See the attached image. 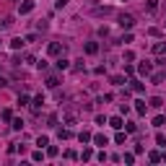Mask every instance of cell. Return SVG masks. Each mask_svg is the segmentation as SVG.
Segmentation results:
<instances>
[{"mask_svg":"<svg viewBox=\"0 0 166 166\" xmlns=\"http://www.w3.org/2000/svg\"><path fill=\"white\" fill-rule=\"evenodd\" d=\"M143 88H146V86H143L140 81H132V91H135V93H143Z\"/></svg>","mask_w":166,"mask_h":166,"instance_id":"7c38bea8","label":"cell"},{"mask_svg":"<svg viewBox=\"0 0 166 166\" xmlns=\"http://www.w3.org/2000/svg\"><path fill=\"white\" fill-rule=\"evenodd\" d=\"M42 104H44V96H37V99H34V109H39Z\"/></svg>","mask_w":166,"mask_h":166,"instance_id":"ffe728a7","label":"cell"},{"mask_svg":"<svg viewBox=\"0 0 166 166\" xmlns=\"http://www.w3.org/2000/svg\"><path fill=\"white\" fill-rule=\"evenodd\" d=\"M47 52H49V55H62V52H65V47L60 44V42H52V44L47 47Z\"/></svg>","mask_w":166,"mask_h":166,"instance_id":"7a4b0ae2","label":"cell"},{"mask_svg":"<svg viewBox=\"0 0 166 166\" xmlns=\"http://www.w3.org/2000/svg\"><path fill=\"white\" fill-rule=\"evenodd\" d=\"M150 106H156V109H158V106H164V99H158V96H153V99H150Z\"/></svg>","mask_w":166,"mask_h":166,"instance_id":"5bb4252c","label":"cell"},{"mask_svg":"<svg viewBox=\"0 0 166 166\" xmlns=\"http://www.w3.org/2000/svg\"><path fill=\"white\" fill-rule=\"evenodd\" d=\"M31 11H34V0H26L18 5V13H31Z\"/></svg>","mask_w":166,"mask_h":166,"instance_id":"3957f363","label":"cell"},{"mask_svg":"<svg viewBox=\"0 0 166 166\" xmlns=\"http://www.w3.org/2000/svg\"><path fill=\"white\" fill-rule=\"evenodd\" d=\"M164 125H166V117H164V114L153 117V127H164Z\"/></svg>","mask_w":166,"mask_h":166,"instance_id":"52a82bcc","label":"cell"},{"mask_svg":"<svg viewBox=\"0 0 166 166\" xmlns=\"http://www.w3.org/2000/svg\"><path fill=\"white\" fill-rule=\"evenodd\" d=\"M109 125H112L114 130H122V127H125V122H122V117H112V119H109Z\"/></svg>","mask_w":166,"mask_h":166,"instance_id":"5b68a950","label":"cell"},{"mask_svg":"<svg viewBox=\"0 0 166 166\" xmlns=\"http://www.w3.org/2000/svg\"><path fill=\"white\" fill-rule=\"evenodd\" d=\"M93 143H96V146H106V135H96Z\"/></svg>","mask_w":166,"mask_h":166,"instance_id":"4fadbf2b","label":"cell"},{"mask_svg":"<svg viewBox=\"0 0 166 166\" xmlns=\"http://www.w3.org/2000/svg\"><path fill=\"white\" fill-rule=\"evenodd\" d=\"M37 146H39V148H44V146H49V140H47V138H44V135H42V138H39V140H37Z\"/></svg>","mask_w":166,"mask_h":166,"instance_id":"44dd1931","label":"cell"},{"mask_svg":"<svg viewBox=\"0 0 166 166\" xmlns=\"http://www.w3.org/2000/svg\"><path fill=\"white\" fill-rule=\"evenodd\" d=\"M60 138L68 140V138H73V132H70V130H60Z\"/></svg>","mask_w":166,"mask_h":166,"instance_id":"d6986e66","label":"cell"},{"mask_svg":"<svg viewBox=\"0 0 166 166\" xmlns=\"http://www.w3.org/2000/svg\"><path fill=\"white\" fill-rule=\"evenodd\" d=\"M24 44H26V39H13V42H11V47H13V49H21Z\"/></svg>","mask_w":166,"mask_h":166,"instance_id":"30bf717a","label":"cell"},{"mask_svg":"<svg viewBox=\"0 0 166 166\" xmlns=\"http://www.w3.org/2000/svg\"><path fill=\"white\" fill-rule=\"evenodd\" d=\"M164 78H166V75H164V73H156V75H153V78H150V81H153V83H164Z\"/></svg>","mask_w":166,"mask_h":166,"instance_id":"ac0fdd59","label":"cell"},{"mask_svg":"<svg viewBox=\"0 0 166 166\" xmlns=\"http://www.w3.org/2000/svg\"><path fill=\"white\" fill-rule=\"evenodd\" d=\"M78 140H81V143H88V140H91V132H86V130H83V132L78 135Z\"/></svg>","mask_w":166,"mask_h":166,"instance_id":"9a60e30c","label":"cell"},{"mask_svg":"<svg viewBox=\"0 0 166 166\" xmlns=\"http://www.w3.org/2000/svg\"><path fill=\"white\" fill-rule=\"evenodd\" d=\"M91 156H93V150H91V148H83V156H81V158H83V161H88V158H91Z\"/></svg>","mask_w":166,"mask_h":166,"instance_id":"e0dca14e","label":"cell"},{"mask_svg":"<svg viewBox=\"0 0 166 166\" xmlns=\"http://www.w3.org/2000/svg\"><path fill=\"white\" fill-rule=\"evenodd\" d=\"M135 109H138V114H146V109H148V104H146V101H138V106H135Z\"/></svg>","mask_w":166,"mask_h":166,"instance_id":"2e32d148","label":"cell"},{"mask_svg":"<svg viewBox=\"0 0 166 166\" xmlns=\"http://www.w3.org/2000/svg\"><path fill=\"white\" fill-rule=\"evenodd\" d=\"M117 24H119L122 29H132V26H135V18H132V16H127V13H122V16L117 18Z\"/></svg>","mask_w":166,"mask_h":166,"instance_id":"6da1fadb","label":"cell"},{"mask_svg":"<svg viewBox=\"0 0 166 166\" xmlns=\"http://www.w3.org/2000/svg\"><path fill=\"white\" fill-rule=\"evenodd\" d=\"M138 70H140V75H148L150 70H153V65H150V62L146 60V62H140V65H138Z\"/></svg>","mask_w":166,"mask_h":166,"instance_id":"277c9868","label":"cell"},{"mask_svg":"<svg viewBox=\"0 0 166 166\" xmlns=\"http://www.w3.org/2000/svg\"><path fill=\"white\" fill-rule=\"evenodd\" d=\"M156 143H158V146H166V138H164V135H161V132H158V135H156Z\"/></svg>","mask_w":166,"mask_h":166,"instance_id":"603a6c76","label":"cell"},{"mask_svg":"<svg viewBox=\"0 0 166 166\" xmlns=\"http://www.w3.org/2000/svg\"><path fill=\"white\" fill-rule=\"evenodd\" d=\"M99 52V44L96 42H88V44H86V55H96Z\"/></svg>","mask_w":166,"mask_h":166,"instance_id":"8992f818","label":"cell"},{"mask_svg":"<svg viewBox=\"0 0 166 166\" xmlns=\"http://www.w3.org/2000/svg\"><path fill=\"white\" fill-rule=\"evenodd\" d=\"M112 83L114 86H125V75H112Z\"/></svg>","mask_w":166,"mask_h":166,"instance_id":"8fae6325","label":"cell"},{"mask_svg":"<svg viewBox=\"0 0 166 166\" xmlns=\"http://www.w3.org/2000/svg\"><path fill=\"white\" fill-rule=\"evenodd\" d=\"M47 156H57V148L55 146H47Z\"/></svg>","mask_w":166,"mask_h":166,"instance_id":"d4e9b609","label":"cell"},{"mask_svg":"<svg viewBox=\"0 0 166 166\" xmlns=\"http://www.w3.org/2000/svg\"><path fill=\"white\" fill-rule=\"evenodd\" d=\"M68 3H70V0H57V8H65Z\"/></svg>","mask_w":166,"mask_h":166,"instance_id":"484cf974","label":"cell"},{"mask_svg":"<svg viewBox=\"0 0 166 166\" xmlns=\"http://www.w3.org/2000/svg\"><path fill=\"white\" fill-rule=\"evenodd\" d=\"M47 86L49 88H57V78H47Z\"/></svg>","mask_w":166,"mask_h":166,"instance_id":"7402d4cb","label":"cell"},{"mask_svg":"<svg viewBox=\"0 0 166 166\" xmlns=\"http://www.w3.org/2000/svg\"><path fill=\"white\" fill-rule=\"evenodd\" d=\"M57 68H60V70H68V68H70V60H65V57H60V60H57Z\"/></svg>","mask_w":166,"mask_h":166,"instance_id":"9c48e42d","label":"cell"},{"mask_svg":"<svg viewBox=\"0 0 166 166\" xmlns=\"http://www.w3.org/2000/svg\"><path fill=\"white\" fill-rule=\"evenodd\" d=\"M153 52H156V55H166V44H164V42L153 44Z\"/></svg>","mask_w":166,"mask_h":166,"instance_id":"ba28073f","label":"cell"},{"mask_svg":"<svg viewBox=\"0 0 166 166\" xmlns=\"http://www.w3.org/2000/svg\"><path fill=\"white\" fill-rule=\"evenodd\" d=\"M148 158H150V161H153V164H156V161H161V156H158L156 150H153V153H148Z\"/></svg>","mask_w":166,"mask_h":166,"instance_id":"cb8c5ba5","label":"cell"}]
</instances>
